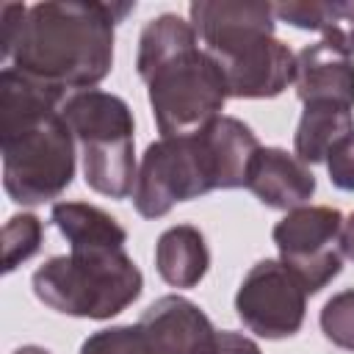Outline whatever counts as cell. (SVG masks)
Instances as JSON below:
<instances>
[{"mask_svg": "<svg viewBox=\"0 0 354 354\" xmlns=\"http://www.w3.org/2000/svg\"><path fill=\"white\" fill-rule=\"evenodd\" d=\"M133 8L100 0L3 3V61L64 94L88 91L111 75L116 25Z\"/></svg>", "mask_w": 354, "mask_h": 354, "instance_id": "obj_1", "label": "cell"}, {"mask_svg": "<svg viewBox=\"0 0 354 354\" xmlns=\"http://www.w3.org/2000/svg\"><path fill=\"white\" fill-rule=\"evenodd\" d=\"M66 94L11 66L0 72L3 188L22 207L58 199L75 177V136L61 116Z\"/></svg>", "mask_w": 354, "mask_h": 354, "instance_id": "obj_2", "label": "cell"}, {"mask_svg": "<svg viewBox=\"0 0 354 354\" xmlns=\"http://www.w3.org/2000/svg\"><path fill=\"white\" fill-rule=\"evenodd\" d=\"M257 149L260 141L252 127L224 113L199 133L160 136L144 149L136 171V213L160 218L177 202H191L218 188H246Z\"/></svg>", "mask_w": 354, "mask_h": 354, "instance_id": "obj_3", "label": "cell"}, {"mask_svg": "<svg viewBox=\"0 0 354 354\" xmlns=\"http://www.w3.org/2000/svg\"><path fill=\"white\" fill-rule=\"evenodd\" d=\"M138 77L160 136H191L216 122L230 97L216 58L199 47V36L180 14L152 17L138 36Z\"/></svg>", "mask_w": 354, "mask_h": 354, "instance_id": "obj_4", "label": "cell"}, {"mask_svg": "<svg viewBox=\"0 0 354 354\" xmlns=\"http://www.w3.org/2000/svg\"><path fill=\"white\" fill-rule=\"evenodd\" d=\"M199 44L224 72L235 100H274L296 77V55L274 36V3L194 0L188 6Z\"/></svg>", "mask_w": 354, "mask_h": 354, "instance_id": "obj_5", "label": "cell"}, {"mask_svg": "<svg viewBox=\"0 0 354 354\" xmlns=\"http://www.w3.org/2000/svg\"><path fill=\"white\" fill-rule=\"evenodd\" d=\"M30 288L61 315L108 321L141 296L144 274L124 246H69L33 271Z\"/></svg>", "mask_w": 354, "mask_h": 354, "instance_id": "obj_6", "label": "cell"}, {"mask_svg": "<svg viewBox=\"0 0 354 354\" xmlns=\"http://www.w3.org/2000/svg\"><path fill=\"white\" fill-rule=\"evenodd\" d=\"M61 116L80 147L86 185L102 196L127 199L138 171L136 119L130 105L119 94L88 88L69 94L61 105Z\"/></svg>", "mask_w": 354, "mask_h": 354, "instance_id": "obj_7", "label": "cell"}, {"mask_svg": "<svg viewBox=\"0 0 354 354\" xmlns=\"http://www.w3.org/2000/svg\"><path fill=\"white\" fill-rule=\"evenodd\" d=\"M343 213L329 205H301L288 210L271 230L279 260L301 279L313 296L343 271Z\"/></svg>", "mask_w": 354, "mask_h": 354, "instance_id": "obj_8", "label": "cell"}, {"mask_svg": "<svg viewBox=\"0 0 354 354\" xmlns=\"http://www.w3.org/2000/svg\"><path fill=\"white\" fill-rule=\"evenodd\" d=\"M307 290L301 279L274 257L257 260L238 285L235 315L241 324L266 340L293 337L307 313Z\"/></svg>", "mask_w": 354, "mask_h": 354, "instance_id": "obj_9", "label": "cell"}, {"mask_svg": "<svg viewBox=\"0 0 354 354\" xmlns=\"http://www.w3.org/2000/svg\"><path fill=\"white\" fill-rule=\"evenodd\" d=\"M138 326L144 332L149 354H216L218 351L221 329L213 326V321L196 301L180 293L155 299L138 318Z\"/></svg>", "mask_w": 354, "mask_h": 354, "instance_id": "obj_10", "label": "cell"}, {"mask_svg": "<svg viewBox=\"0 0 354 354\" xmlns=\"http://www.w3.org/2000/svg\"><path fill=\"white\" fill-rule=\"evenodd\" d=\"M246 188L274 210H296L315 194V174L282 147H260L246 177Z\"/></svg>", "mask_w": 354, "mask_h": 354, "instance_id": "obj_11", "label": "cell"}, {"mask_svg": "<svg viewBox=\"0 0 354 354\" xmlns=\"http://www.w3.org/2000/svg\"><path fill=\"white\" fill-rule=\"evenodd\" d=\"M296 97L307 102H337L354 108V55L315 41L296 53Z\"/></svg>", "mask_w": 354, "mask_h": 354, "instance_id": "obj_12", "label": "cell"}, {"mask_svg": "<svg viewBox=\"0 0 354 354\" xmlns=\"http://www.w3.org/2000/svg\"><path fill=\"white\" fill-rule=\"evenodd\" d=\"M158 277L171 288H196L210 268V249L199 227L174 224L155 243Z\"/></svg>", "mask_w": 354, "mask_h": 354, "instance_id": "obj_13", "label": "cell"}, {"mask_svg": "<svg viewBox=\"0 0 354 354\" xmlns=\"http://www.w3.org/2000/svg\"><path fill=\"white\" fill-rule=\"evenodd\" d=\"M274 17L321 33L326 44L354 55V0H285L274 3Z\"/></svg>", "mask_w": 354, "mask_h": 354, "instance_id": "obj_14", "label": "cell"}, {"mask_svg": "<svg viewBox=\"0 0 354 354\" xmlns=\"http://www.w3.org/2000/svg\"><path fill=\"white\" fill-rule=\"evenodd\" d=\"M354 130V108L337 102H307L296 133H293V155L301 163H324L329 149Z\"/></svg>", "mask_w": 354, "mask_h": 354, "instance_id": "obj_15", "label": "cell"}, {"mask_svg": "<svg viewBox=\"0 0 354 354\" xmlns=\"http://www.w3.org/2000/svg\"><path fill=\"white\" fill-rule=\"evenodd\" d=\"M53 227L69 246H124L127 230L102 207L88 202H55L50 210Z\"/></svg>", "mask_w": 354, "mask_h": 354, "instance_id": "obj_16", "label": "cell"}, {"mask_svg": "<svg viewBox=\"0 0 354 354\" xmlns=\"http://www.w3.org/2000/svg\"><path fill=\"white\" fill-rule=\"evenodd\" d=\"M44 224L33 213H14L3 227V271H17L41 249Z\"/></svg>", "mask_w": 354, "mask_h": 354, "instance_id": "obj_17", "label": "cell"}, {"mask_svg": "<svg viewBox=\"0 0 354 354\" xmlns=\"http://www.w3.org/2000/svg\"><path fill=\"white\" fill-rule=\"evenodd\" d=\"M324 337L346 351H354V288H346L326 299L318 315Z\"/></svg>", "mask_w": 354, "mask_h": 354, "instance_id": "obj_18", "label": "cell"}, {"mask_svg": "<svg viewBox=\"0 0 354 354\" xmlns=\"http://www.w3.org/2000/svg\"><path fill=\"white\" fill-rule=\"evenodd\" d=\"M77 354H149L147 340L138 324H119L100 332H91Z\"/></svg>", "mask_w": 354, "mask_h": 354, "instance_id": "obj_19", "label": "cell"}, {"mask_svg": "<svg viewBox=\"0 0 354 354\" xmlns=\"http://www.w3.org/2000/svg\"><path fill=\"white\" fill-rule=\"evenodd\" d=\"M326 174L329 183L340 191L354 194V130L348 136H343L326 155Z\"/></svg>", "mask_w": 354, "mask_h": 354, "instance_id": "obj_20", "label": "cell"}, {"mask_svg": "<svg viewBox=\"0 0 354 354\" xmlns=\"http://www.w3.org/2000/svg\"><path fill=\"white\" fill-rule=\"evenodd\" d=\"M216 354H263V351L252 337H246L241 332H232V329H221Z\"/></svg>", "mask_w": 354, "mask_h": 354, "instance_id": "obj_21", "label": "cell"}, {"mask_svg": "<svg viewBox=\"0 0 354 354\" xmlns=\"http://www.w3.org/2000/svg\"><path fill=\"white\" fill-rule=\"evenodd\" d=\"M340 243H343V254L354 263V213L343 221V238H340Z\"/></svg>", "mask_w": 354, "mask_h": 354, "instance_id": "obj_22", "label": "cell"}, {"mask_svg": "<svg viewBox=\"0 0 354 354\" xmlns=\"http://www.w3.org/2000/svg\"><path fill=\"white\" fill-rule=\"evenodd\" d=\"M11 354H53V351H50V348H44V346L28 343V346H19V348H14Z\"/></svg>", "mask_w": 354, "mask_h": 354, "instance_id": "obj_23", "label": "cell"}]
</instances>
